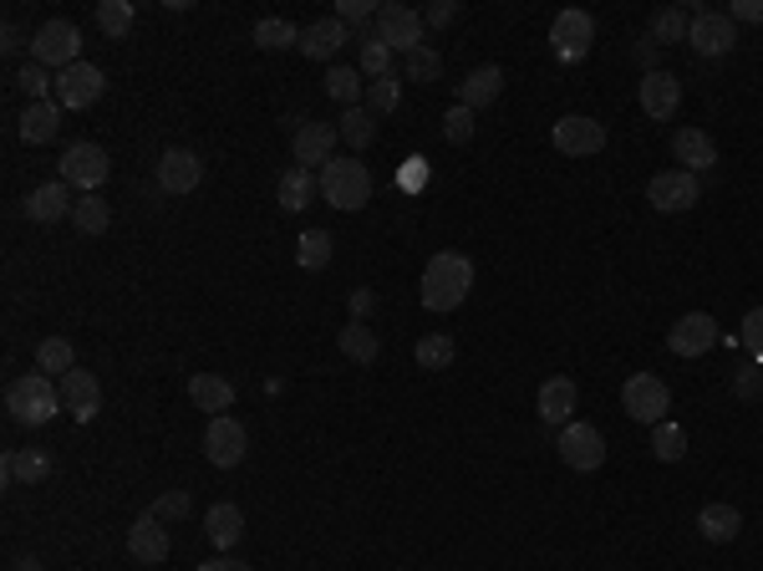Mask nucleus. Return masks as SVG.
Here are the masks:
<instances>
[{"instance_id": "36", "label": "nucleus", "mask_w": 763, "mask_h": 571, "mask_svg": "<svg viewBox=\"0 0 763 571\" xmlns=\"http://www.w3.org/2000/svg\"><path fill=\"white\" fill-rule=\"evenodd\" d=\"M51 474V460L41 450H11L6 454V480H21V485H41Z\"/></svg>"}, {"instance_id": "55", "label": "nucleus", "mask_w": 763, "mask_h": 571, "mask_svg": "<svg viewBox=\"0 0 763 571\" xmlns=\"http://www.w3.org/2000/svg\"><path fill=\"white\" fill-rule=\"evenodd\" d=\"M194 571H250L245 561H235V557H219V561H204V567H194Z\"/></svg>"}, {"instance_id": "23", "label": "nucleus", "mask_w": 763, "mask_h": 571, "mask_svg": "<svg viewBox=\"0 0 763 571\" xmlns=\"http://www.w3.org/2000/svg\"><path fill=\"white\" fill-rule=\"evenodd\" d=\"M128 557L143 561V567H158V561H168V531L158 515H138L128 531Z\"/></svg>"}, {"instance_id": "44", "label": "nucleus", "mask_w": 763, "mask_h": 571, "mask_svg": "<svg viewBox=\"0 0 763 571\" xmlns=\"http://www.w3.org/2000/svg\"><path fill=\"white\" fill-rule=\"evenodd\" d=\"M361 108H371L377 118H382V112H397V108H403V82H397V72L367 82V102H361Z\"/></svg>"}, {"instance_id": "35", "label": "nucleus", "mask_w": 763, "mask_h": 571, "mask_svg": "<svg viewBox=\"0 0 763 571\" xmlns=\"http://www.w3.org/2000/svg\"><path fill=\"white\" fill-rule=\"evenodd\" d=\"M72 367H77V347L67 337H47L37 347V373H47V377H57V383H61Z\"/></svg>"}, {"instance_id": "56", "label": "nucleus", "mask_w": 763, "mask_h": 571, "mask_svg": "<svg viewBox=\"0 0 763 571\" xmlns=\"http://www.w3.org/2000/svg\"><path fill=\"white\" fill-rule=\"evenodd\" d=\"M636 57H642L646 67H652V61H656V41H652V37H646V41H636Z\"/></svg>"}, {"instance_id": "24", "label": "nucleus", "mask_w": 763, "mask_h": 571, "mask_svg": "<svg viewBox=\"0 0 763 571\" xmlns=\"http://www.w3.org/2000/svg\"><path fill=\"white\" fill-rule=\"evenodd\" d=\"M575 403H581L575 377H545V383H539V419H545V424L565 429L575 419Z\"/></svg>"}, {"instance_id": "53", "label": "nucleus", "mask_w": 763, "mask_h": 571, "mask_svg": "<svg viewBox=\"0 0 763 571\" xmlns=\"http://www.w3.org/2000/svg\"><path fill=\"white\" fill-rule=\"evenodd\" d=\"M371 306H377V296L371 292H351V322H367Z\"/></svg>"}, {"instance_id": "40", "label": "nucleus", "mask_w": 763, "mask_h": 571, "mask_svg": "<svg viewBox=\"0 0 763 571\" xmlns=\"http://www.w3.org/2000/svg\"><path fill=\"white\" fill-rule=\"evenodd\" d=\"M652 454L662 464H677L682 454H687V434H682V424H672V419L652 424Z\"/></svg>"}, {"instance_id": "41", "label": "nucleus", "mask_w": 763, "mask_h": 571, "mask_svg": "<svg viewBox=\"0 0 763 571\" xmlns=\"http://www.w3.org/2000/svg\"><path fill=\"white\" fill-rule=\"evenodd\" d=\"M331 230H306L300 235V250H296V260H300V270H326L331 266Z\"/></svg>"}, {"instance_id": "52", "label": "nucleus", "mask_w": 763, "mask_h": 571, "mask_svg": "<svg viewBox=\"0 0 763 571\" xmlns=\"http://www.w3.org/2000/svg\"><path fill=\"white\" fill-rule=\"evenodd\" d=\"M727 21H733V26H739V21L763 26V0H733V6H727Z\"/></svg>"}, {"instance_id": "22", "label": "nucleus", "mask_w": 763, "mask_h": 571, "mask_svg": "<svg viewBox=\"0 0 763 571\" xmlns=\"http://www.w3.org/2000/svg\"><path fill=\"white\" fill-rule=\"evenodd\" d=\"M316 195H321V174L300 169V164H290V169L275 179V199H280L286 215H300L306 205H316Z\"/></svg>"}, {"instance_id": "4", "label": "nucleus", "mask_w": 763, "mask_h": 571, "mask_svg": "<svg viewBox=\"0 0 763 571\" xmlns=\"http://www.w3.org/2000/svg\"><path fill=\"white\" fill-rule=\"evenodd\" d=\"M102 92H108V77H102V67H92V61H77V67L57 72L51 102H57L61 112H82V108H92V102H102Z\"/></svg>"}, {"instance_id": "10", "label": "nucleus", "mask_w": 763, "mask_h": 571, "mask_svg": "<svg viewBox=\"0 0 763 571\" xmlns=\"http://www.w3.org/2000/svg\"><path fill=\"white\" fill-rule=\"evenodd\" d=\"M423 11H413V6H397V0H387V6H377V41L382 47H393V51H413L423 47Z\"/></svg>"}, {"instance_id": "54", "label": "nucleus", "mask_w": 763, "mask_h": 571, "mask_svg": "<svg viewBox=\"0 0 763 571\" xmlns=\"http://www.w3.org/2000/svg\"><path fill=\"white\" fill-rule=\"evenodd\" d=\"M759 373H763L759 363L743 367V377H739V398H753V393H759Z\"/></svg>"}, {"instance_id": "27", "label": "nucleus", "mask_w": 763, "mask_h": 571, "mask_svg": "<svg viewBox=\"0 0 763 571\" xmlns=\"http://www.w3.org/2000/svg\"><path fill=\"white\" fill-rule=\"evenodd\" d=\"M697 531H703V541H713V547H727V541H739V535H743L739 505H723V500L703 505V511H697Z\"/></svg>"}, {"instance_id": "1", "label": "nucleus", "mask_w": 763, "mask_h": 571, "mask_svg": "<svg viewBox=\"0 0 763 571\" xmlns=\"http://www.w3.org/2000/svg\"><path fill=\"white\" fill-rule=\"evenodd\" d=\"M468 286H474V260L458 256V250H438V256L423 266V306L428 312H454L464 306Z\"/></svg>"}, {"instance_id": "50", "label": "nucleus", "mask_w": 763, "mask_h": 571, "mask_svg": "<svg viewBox=\"0 0 763 571\" xmlns=\"http://www.w3.org/2000/svg\"><path fill=\"white\" fill-rule=\"evenodd\" d=\"M336 21H346V26L377 21V6H371V0H336Z\"/></svg>"}, {"instance_id": "9", "label": "nucleus", "mask_w": 763, "mask_h": 571, "mask_svg": "<svg viewBox=\"0 0 763 571\" xmlns=\"http://www.w3.org/2000/svg\"><path fill=\"white\" fill-rule=\"evenodd\" d=\"M108 174H112V158L102 154V144H72L61 154V179L72 184V189L97 195V189L108 184Z\"/></svg>"}, {"instance_id": "33", "label": "nucleus", "mask_w": 763, "mask_h": 571, "mask_svg": "<svg viewBox=\"0 0 763 571\" xmlns=\"http://www.w3.org/2000/svg\"><path fill=\"white\" fill-rule=\"evenodd\" d=\"M108 225H112V205L102 195H82L72 205V230L77 235H108Z\"/></svg>"}, {"instance_id": "49", "label": "nucleus", "mask_w": 763, "mask_h": 571, "mask_svg": "<svg viewBox=\"0 0 763 571\" xmlns=\"http://www.w3.org/2000/svg\"><path fill=\"white\" fill-rule=\"evenodd\" d=\"M148 515H158V521H184V515H189V490H164Z\"/></svg>"}, {"instance_id": "42", "label": "nucleus", "mask_w": 763, "mask_h": 571, "mask_svg": "<svg viewBox=\"0 0 763 571\" xmlns=\"http://www.w3.org/2000/svg\"><path fill=\"white\" fill-rule=\"evenodd\" d=\"M458 357V342L443 337V332H433V337L418 342V367H428V373H443V367H454Z\"/></svg>"}, {"instance_id": "57", "label": "nucleus", "mask_w": 763, "mask_h": 571, "mask_svg": "<svg viewBox=\"0 0 763 571\" xmlns=\"http://www.w3.org/2000/svg\"><path fill=\"white\" fill-rule=\"evenodd\" d=\"M16 47H21V31H16V26H6V41H0V51H6V57H11Z\"/></svg>"}, {"instance_id": "3", "label": "nucleus", "mask_w": 763, "mask_h": 571, "mask_svg": "<svg viewBox=\"0 0 763 571\" xmlns=\"http://www.w3.org/2000/svg\"><path fill=\"white\" fill-rule=\"evenodd\" d=\"M321 199L331 209H361L371 199V174L357 154L351 158H331L321 169Z\"/></svg>"}, {"instance_id": "18", "label": "nucleus", "mask_w": 763, "mask_h": 571, "mask_svg": "<svg viewBox=\"0 0 763 571\" xmlns=\"http://www.w3.org/2000/svg\"><path fill=\"white\" fill-rule=\"evenodd\" d=\"M199 184H204L199 154H189V148H168V154H158V189H164V195H194Z\"/></svg>"}, {"instance_id": "30", "label": "nucleus", "mask_w": 763, "mask_h": 571, "mask_svg": "<svg viewBox=\"0 0 763 571\" xmlns=\"http://www.w3.org/2000/svg\"><path fill=\"white\" fill-rule=\"evenodd\" d=\"M57 128H61V108L57 102H26V112H21V144H31V148H41V144H51L57 138Z\"/></svg>"}, {"instance_id": "5", "label": "nucleus", "mask_w": 763, "mask_h": 571, "mask_svg": "<svg viewBox=\"0 0 763 571\" xmlns=\"http://www.w3.org/2000/svg\"><path fill=\"white\" fill-rule=\"evenodd\" d=\"M31 61H41V67H57V72L77 67V61H82V31H77L72 21H47V26H37V37H31Z\"/></svg>"}, {"instance_id": "2", "label": "nucleus", "mask_w": 763, "mask_h": 571, "mask_svg": "<svg viewBox=\"0 0 763 571\" xmlns=\"http://www.w3.org/2000/svg\"><path fill=\"white\" fill-rule=\"evenodd\" d=\"M6 408H11V419L16 424H26V429L51 424V419L61 414V383L57 377H47V373L16 377L11 388H6Z\"/></svg>"}, {"instance_id": "17", "label": "nucleus", "mask_w": 763, "mask_h": 571, "mask_svg": "<svg viewBox=\"0 0 763 571\" xmlns=\"http://www.w3.org/2000/svg\"><path fill=\"white\" fill-rule=\"evenodd\" d=\"M667 347L677 357H703V353H713V347H717V322L707 312L677 316V322H672V332H667Z\"/></svg>"}, {"instance_id": "16", "label": "nucleus", "mask_w": 763, "mask_h": 571, "mask_svg": "<svg viewBox=\"0 0 763 571\" xmlns=\"http://www.w3.org/2000/svg\"><path fill=\"white\" fill-rule=\"evenodd\" d=\"M336 144H341V134H336V122H300L296 138H290V154H296L300 169L316 174V164H331L336 158Z\"/></svg>"}, {"instance_id": "14", "label": "nucleus", "mask_w": 763, "mask_h": 571, "mask_svg": "<svg viewBox=\"0 0 763 571\" xmlns=\"http://www.w3.org/2000/svg\"><path fill=\"white\" fill-rule=\"evenodd\" d=\"M687 47L697 57H727L739 47V26L727 21V11H697L687 26Z\"/></svg>"}, {"instance_id": "11", "label": "nucleus", "mask_w": 763, "mask_h": 571, "mask_svg": "<svg viewBox=\"0 0 763 571\" xmlns=\"http://www.w3.org/2000/svg\"><path fill=\"white\" fill-rule=\"evenodd\" d=\"M591 41H596V21H591V11H561L555 16V26H549V47H555V57H561L565 67H575V61L591 57Z\"/></svg>"}, {"instance_id": "43", "label": "nucleus", "mask_w": 763, "mask_h": 571, "mask_svg": "<svg viewBox=\"0 0 763 571\" xmlns=\"http://www.w3.org/2000/svg\"><path fill=\"white\" fill-rule=\"evenodd\" d=\"M97 26H102L108 41H122L132 31V6L128 0H102V6H97Z\"/></svg>"}, {"instance_id": "25", "label": "nucleus", "mask_w": 763, "mask_h": 571, "mask_svg": "<svg viewBox=\"0 0 763 571\" xmlns=\"http://www.w3.org/2000/svg\"><path fill=\"white\" fill-rule=\"evenodd\" d=\"M672 154H677V164L687 174H707L717 164V144H713V134H703V128H682V134L672 138Z\"/></svg>"}, {"instance_id": "29", "label": "nucleus", "mask_w": 763, "mask_h": 571, "mask_svg": "<svg viewBox=\"0 0 763 571\" xmlns=\"http://www.w3.org/2000/svg\"><path fill=\"white\" fill-rule=\"evenodd\" d=\"M204 531H209V541H215L219 551H235L239 535H245V511H239V505H229V500H219V505H209V511H204Z\"/></svg>"}, {"instance_id": "6", "label": "nucleus", "mask_w": 763, "mask_h": 571, "mask_svg": "<svg viewBox=\"0 0 763 571\" xmlns=\"http://www.w3.org/2000/svg\"><path fill=\"white\" fill-rule=\"evenodd\" d=\"M561 464H571L575 474H591L606 464V434H601L596 424H585V419H571V424L561 429Z\"/></svg>"}, {"instance_id": "15", "label": "nucleus", "mask_w": 763, "mask_h": 571, "mask_svg": "<svg viewBox=\"0 0 763 571\" xmlns=\"http://www.w3.org/2000/svg\"><path fill=\"white\" fill-rule=\"evenodd\" d=\"M636 98H642V112L652 122L677 118V108H682V77L652 67V72H642V82H636Z\"/></svg>"}, {"instance_id": "31", "label": "nucleus", "mask_w": 763, "mask_h": 571, "mask_svg": "<svg viewBox=\"0 0 763 571\" xmlns=\"http://www.w3.org/2000/svg\"><path fill=\"white\" fill-rule=\"evenodd\" d=\"M336 134H341V144L351 148V154H361V148H371V138H377V112L371 108H341Z\"/></svg>"}, {"instance_id": "51", "label": "nucleus", "mask_w": 763, "mask_h": 571, "mask_svg": "<svg viewBox=\"0 0 763 571\" xmlns=\"http://www.w3.org/2000/svg\"><path fill=\"white\" fill-rule=\"evenodd\" d=\"M458 21V0H433L428 11H423V26H433V31H443V26Z\"/></svg>"}, {"instance_id": "48", "label": "nucleus", "mask_w": 763, "mask_h": 571, "mask_svg": "<svg viewBox=\"0 0 763 571\" xmlns=\"http://www.w3.org/2000/svg\"><path fill=\"white\" fill-rule=\"evenodd\" d=\"M739 337H743V353H749L753 363L763 367V306H753V312L743 316V332H739Z\"/></svg>"}, {"instance_id": "58", "label": "nucleus", "mask_w": 763, "mask_h": 571, "mask_svg": "<svg viewBox=\"0 0 763 571\" xmlns=\"http://www.w3.org/2000/svg\"><path fill=\"white\" fill-rule=\"evenodd\" d=\"M11 571H41V561H31V557H26V561H16Z\"/></svg>"}, {"instance_id": "39", "label": "nucleus", "mask_w": 763, "mask_h": 571, "mask_svg": "<svg viewBox=\"0 0 763 571\" xmlns=\"http://www.w3.org/2000/svg\"><path fill=\"white\" fill-rule=\"evenodd\" d=\"M687 6H662V11L652 16V41H662V47H672V41H687Z\"/></svg>"}, {"instance_id": "34", "label": "nucleus", "mask_w": 763, "mask_h": 571, "mask_svg": "<svg viewBox=\"0 0 763 571\" xmlns=\"http://www.w3.org/2000/svg\"><path fill=\"white\" fill-rule=\"evenodd\" d=\"M255 47L260 51H300V26L286 21V16H265L260 26H255Z\"/></svg>"}, {"instance_id": "7", "label": "nucleus", "mask_w": 763, "mask_h": 571, "mask_svg": "<svg viewBox=\"0 0 763 571\" xmlns=\"http://www.w3.org/2000/svg\"><path fill=\"white\" fill-rule=\"evenodd\" d=\"M621 408H626L636 424H662L667 408H672V393L656 373H632L626 377V388H621Z\"/></svg>"}, {"instance_id": "28", "label": "nucleus", "mask_w": 763, "mask_h": 571, "mask_svg": "<svg viewBox=\"0 0 763 571\" xmlns=\"http://www.w3.org/2000/svg\"><path fill=\"white\" fill-rule=\"evenodd\" d=\"M499 92H504V67H494V61H489V67H474V72L458 82V102H464V108H474V112L489 108Z\"/></svg>"}, {"instance_id": "47", "label": "nucleus", "mask_w": 763, "mask_h": 571, "mask_svg": "<svg viewBox=\"0 0 763 571\" xmlns=\"http://www.w3.org/2000/svg\"><path fill=\"white\" fill-rule=\"evenodd\" d=\"M16 87H21L31 102H47V87H57V77H47V67H41V61H26L21 72H16Z\"/></svg>"}, {"instance_id": "45", "label": "nucleus", "mask_w": 763, "mask_h": 571, "mask_svg": "<svg viewBox=\"0 0 763 571\" xmlns=\"http://www.w3.org/2000/svg\"><path fill=\"white\" fill-rule=\"evenodd\" d=\"M403 67H407V82H438L443 77V57L433 47H413Z\"/></svg>"}, {"instance_id": "8", "label": "nucleus", "mask_w": 763, "mask_h": 571, "mask_svg": "<svg viewBox=\"0 0 763 571\" xmlns=\"http://www.w3.org/2000/svg\"><path fill=\"white\" fill-rule=\"evenodd\" d=\"M697 199H703V179L687 169H662L646 184V205L662 209V215H682V209H692Z\"/></svg>"}, {"instance_id": "13", "label": "nucleus", "mask_w": 763, "mask_h": 571, "mask_svg": "<svg viewBox=\"0 0 763 571\" xmlns=\"http://www.w3.org/2000/svg\"><path fill=\"white\" fill-rule=\"evenodd\" d=\"M549 144L561 148L565 158H591L606 148V122L585 118V112H571V118H561L549 128Z\"/></svg>"}, {"instance_id": "26", "label": "nucleus", "mask_w": 763, "mask_h": 571, "mask_svg": "<svg viewBox=\"0 0 763 571\" xmlns=\"http://www.w3.org/2000/svg\"><path fill=\"white\" fill-rule=\"evenodd\" d=\"M189 398H194V408H204L209 419H219L225 408H235V383L219 377V373H194L189 377Z\"/></svg>"}, {"instance_id": "38", "label": "nucleus", "mask_w": 763, "mask_h": 571, "mask_svg": "<svg viewBox=\"0 0 763 571\" xmlns=\"http://www.w3.org/2000/svg\"><path fill=\"white\" fill-rule=\"evenodd\" d=\"M357 72L367 77V82H377V77H393V47H382L377 31H367L361 37V51H357Z\"/></svg>"}, {"instance_id": "12", "label": "nucleus", "mask_w": 763, "mask_h": 571, "mask_svg": "<svg viewBox=\"0 0 763 571\" xmlns=\"http://www.w3.org/2000/svg\"><path fill=\"white\" fill-rule=\"evenodd\" d=\"M204 454H209V464H219V470L245 464V454H250V434H245V424L229 419V414L209 419V429H204Z\"/></svg>"}, {"instance_id": "19", "label": "nucleus", "mask_w": 763, "mask_h": 571, "mask_svg": "<svg viewBox=\"0 0 763 571\" xmlns=\"http://www.w3.org/2000/svg\"><path fill=\"white\" fill-rule=\"evenodd\" d=\"M72 184L67 179H51V184H37L31 195H26V219L31 225H57V219L72 215Z\"/></svg>"}, {"instance_id": "32", "label": "nucleus", "mask_w": 763, "mask_h": 571, "mask_svg": "<svg viewBox=\"0 0 763 571\" xmlns=\"http://www.w3.org/2000/svg\"><path fill=\"white\" fill-rule=\"evenodd\" d=\"M336 347H341L346 357L357 367H371L382 357V342H377V332L367 327V322H351V327H341V337H336Z\"/></svg>"}, {"instance_id": "20", "label": "nucleus", "mask_w": 763, "mask_h": 571, "mask_svg": "<svg viewBox=\"0 0 763 571\" xmlns=\"http://www.w3.org/2000/svg\"><path fill=\"white\" fill-rule=\"evenodd\" d=\"M61 408H72L77 424L97 419V408H102V383H97V373H87V367H72V373L61 377Z\"/></svg>"}, {"instance_id": "37", "label": "nucleus", "mask_w": 763, "mask_h": 571, "mask_svg": "<svg viewBox=\"0 0 763 571\" xmlns=\"http://www.w3.org/2000/svg\"><path fill=\"white\" fill-rule=\"evenodd\" d=\"M326 92H331L341 108H361V102H367V82H361L357 67H331V72H326Z\"/></svg>"}, {"instance_id": "46", "label": "nucleus", "mask_w": 763, "mask_h": 571, "mask_svg": "<svg viewBox=\"0 0 763 571\" xmlns=\"http://www.w3.org/2000/svg\"><path fill=\"white\" fill-rule=\"evenodd\" d=\"M474 128H478V112L464 108V102H454V108L443 112V138H448V144L464 148L468 138H474Z\"/></svg>"}, {"instance_id": "21", "label": "nucleus", "mask_w": 763, "mask_h": 571, "mask_svg": "<svg viewBox=\"0 0 763 571\" xmlns=\"http://www.w3.org/2000/svg\"><path fill=\"white\" fill-rule=\"evenodd\" d=\"M346 41H351V26L336 21V16H321V21L300 26V51H306L310 61H331Z\"/></svg>"}]
</instances>
